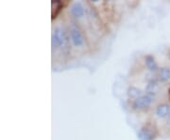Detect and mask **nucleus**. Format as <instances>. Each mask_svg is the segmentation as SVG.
I'll list each match as a JSON object with an SVG mask.
<instances>
[{
	"instance_id": "nucleus-1",
	"label": "nucleus",
	"mask_w": 170,
	"mask_h": 140,
	"mask_svg": "<svg viewBox=\"0 0 170 140\" xmlns=\"http://www.w3.org/2000/svg\"><path fill=\"white\" fill-rule=\"evenodd\" d=\"M157 134L158 131L156 126L151 123H147L140 129L137 135L139 140H154Z\"/></svg>"
},
{
	"instance_id": "nucleus-2",
	"label": "nucleus",
	"mask_w": 170,
	"mask_h": 140,
	"mask_svg": "<svg viewBox=\"0 0 170 140\" xmlns=\"http://www.w3.org/2000/svg\"><path fill=\"white\" fill-rule=\"evenodd\" d=\"M66 41H67V36H66L65 31L62 28L57 27L54 29L53 34H52V40H51L52 48L53 49L61 48V46L64 45Z\"/></svg>"
},
{
	"instance_id": "nucleus-3",
	"label": "nucleus",
	"mask_w": 170,
	"mask_h": 140,
	"mask_svg": "<svg viewBox=\"0 0 170 140\" xmlns=\"http://www.w3.org/2000/svg\"><path fill=\"white\" fill-rule=\"evenodd\" d=\"M69 35L71 38V41L73 43V44L77 48H80L84 44V37L83 34L81 32V30L76 26V25H72L69 30Z\"/></svg>"
},
{
	"instance_id": "nucleus-4",
	"label": "nucleus",
	"mask_w": 170,
	"mask_h": 140,
	"mask_svg": "<svg viewBox=\"0 0 170 140\" xmlns=\"http://www.w3.org/2000/svg\"><path fill=\"white\" fill-rule=\"evenodd\" d=\"M154 100V96L152 95H146V96H141L140 98L136 99L132 104L133 108L134 109H137V110H141V109H145V108H147L153 101Z\"/></svg>"
},
{
	"instance_id": "nucleus-5",
	"label": "nucleus",
	"mask_w": 170,
	"mask_h": 140,
	"mask_svg": "<svg viewBox=\"0 0 170 140\" xmlns=\"http://www.w3.org/2000/svg\"><path fill=\"white\" fill-rule=\"evenodd\" d=\"M70 13L76 18H80L84 15V13H85L84 7L82 6V4L80 2H76L71 6Z\"/></svg>"
},
{
	"instance_id": "nucleus-6",
	"label": "nucleus",
	"mask_w": 170,
	"mask_h": 140,
	"mask_svg": "<svg viewBox=\"0 0 170 140\" xmlns=\"http://www.w3.org/2000/svg\"><path fill=\"white\" fill-rule=\"evenodd\" d=\"M155 113H156L157 117H159L161 118L166 117L170 114V106L168 104H166V103L160 104V105L157 106Z\"/></svg>"
},
{
	"instance_id": "nucleus-7",
	"label": "nucleus",
	"mask_w": 170,
	"mask_h": 140,
	"mask_svg": "<svg viewBox=\"0 0 170 140\" xmlns=\"http://www.w3.org/2000/svg\"><path fill=\"white\" fill-rule=\"evenodd\" d=\"M51 6H52V19H55L57 18V16L59 15L62 9L64 8V2L56 0V1H52Z\"/></svg>"
},
{
	"instance_id": "nucleus-8",
	"label": "nucleus",
	"mask_w": 170,
	"mask_h": 140,
	"mask_svg": "<svg viewBox=\"0 0 170 140\" xmlns=\"http://www.w3.org/2000/svg\"><path fill=\"white\" fill-rule=\"evenodd\" d=\"M146 90L147 92V94L149 95H152V96H155L156 93L158 92L159 90V84H158V81L156 80H150L147 84V87H146Z\"/></svg>"
},
{
	"instance_id": "nucleus-9",
	"label": "nucleus",
	"mask_w": 170,
	"mask_h": 140,
	"mask_svg": "<svg viewBox=\"0 0 170 140\" xmlns=\"http://www.w3.org/2000/svg\"><path fill=\"white\" fill-rule=\"evenodd\" d=\"M145 62H146V65H147L148 70H150L152 72H155V71L158 70V65H157V63H156L153 56L147 55L146 58H145Z\"/></svg>"
},
{
	"instance_id": "nucleus-10",
	"label": "nucleus",
	"mask_w": 170,
	"mask_h": 140,
	"mask_svg": "<svg viewBox=\"0 0 170 140\" xmlns=\"http://www.w3.org/2000/svg\"><path fill=\"white\" fill-rule=\"evenodd\" d=\"M159 80L162 82H165L170 80V69L168 67H162L158 71Z\"/></svg>"
},
{
	"instance_id": "nucleus-11",
	"label": "nucleus",
	"mask_w": 170,
	"mask_h": 140,
	"mask_svg": "<svg viewBox=\"0 0 170 140\" xmlns=\"http://www.w3.org/2000/svg\"><path fill=\"white\" fill-rule=\"evenodd\" d=\"M141 94H142L141 90L136 88V87H134V86H131V87L128 88V96L131 99H135L136 100V99L140 98Z\"/></svg>"
},
{
	"instance_id": "nucleus-12",
	"label": "nucleus",
	"mask_w": 170,
	"mask_h": 140,
	"mask_svg": "<svg viewBox=\"0 0 170 140\" xmlns=\"http://www.w3.org/2000/svg\"><path fill=\"white\" fill-rule=\"evenodd\" d=\"M168 93H169V95H170V88H169V91H168Z\"/></svg>"
}]
</instances>
